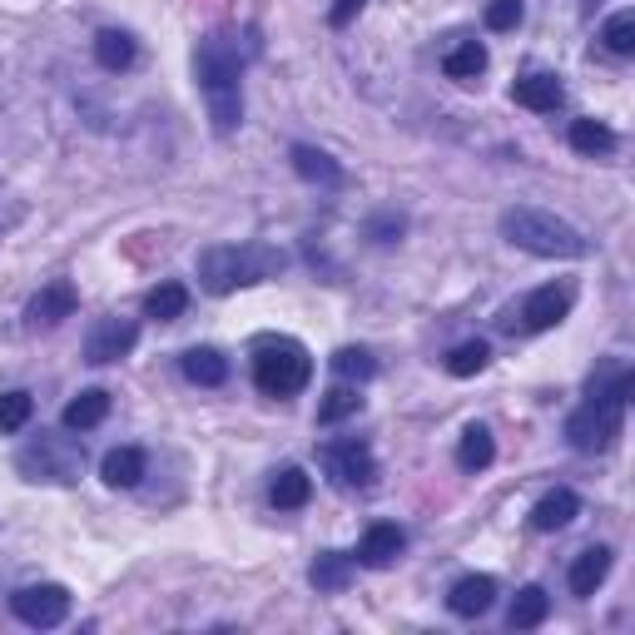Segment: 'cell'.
Here are the masks:
<instances>
[{
    "label": "cell",
    "mask_w": 635,
    "mask_h": 635,
    "mask_svg": "<svg viewBox=\"0 0 635 635\" xmlns=\"http://www.w3.org/2000/svg\"><path fill=\"white\" fill-rule=\"evenodd\" d=\"M566 139H571V149H575V154H611V149H615V129L611 125H601V119H571V134H566Z\"/></svg>",
    "instance_id": "obj_24"
},
{
    "label": "cell",
    "mask_w": 635,
    "mask_h": 635,
    "mask_svg": "<svg viewBox=\"0 0 635 635\" xmlns=\"http://www.w3.org/2000/svg\"><path fill=\"white\" fill-rule=\"evenodd\" d=\"M571 303H575L571 283H546V288H536V293L521 298L516 318H521L526 333H546V327H556L566 313H571ZM516 318H512V323H516Z\"/></svg>",
    "instance_id": "obj_9"
},
{
    "label": "cell",
    "mask_w": 635,
    "mask_h": 635,
    "mask_svg": "<svg viewBox=\"0 0 635 635\" xmlns=\"http://www.w3.org/2000/svg\"><path fill=\"white\" fill-rule=\"evenodd\" d=\"M492 456H496L492 432H486V427H466L462 442H456V466H462V472H482V466H492Z\"/></svg>",
    "instance_id": "obj_25"
},
{
    "label": "cell",
    "mask_w": 635,
    "mask_h": 635,
    "mask_svg": "<svg viewBox=\"0 0 635 635\" xmlns=\"http://www.w3.org/2000/svg\"><path fill=\"white\" fill-rule=\"evenodd\" d=\"M15 466L25 482H79V472H85V446L75 442V437H60V432H40L30 446H20L15 452Z\"/></svg>",
    "instance_id": "obj_6"
},
{
    "label": "cell",
    "mask_w": 635,
    "mask_h": 635,
    "mask_svg": "<svg viewBox=\"0 0 635 635\" xmlns=\"http://www.w3.org/2000/svg\"><path fill=\"white\" fill-rule=\"evenodd\" d=\"M402 546H407V531H402V526L377 521V526H367L363 541H357V561L373 566V571H383V566H392L397 556H402Z\"/></svg>",
    "instance_id": "obj_12"
},
{
    "label": "cell",
    "mask_w": 635,
    "mask_h": 635,
    "mask_svg": "<svg viewBox=\"0 0 635 635\" xmlns=\"http://www.w3.org/2000/svg\"><path fill=\"white\" fill-rule=\"evenodd\" d=\"M486 363H492V347H486L482 337H472V343L452 347V357H446V373H452V377H476Z\"/></svg>",
    "instance_id": "obj_29"
},
{
    "label": "cell",
    "mask_w": 635,
    "mask_h": 635,
    "mask_svg": "<svg viewBox=\"0 0 635 635\" xmlns=\"http://www.w3.org/2000/svg\"><path fill=\"white\" fill-rule=\"evenodd\" d=\"M189 308V288L184 283H159L144 293V313L159 318V323H174V318H184Z\"/></svg>",
    "instance_id": "obj_26"
},
{
    "label": "cell",
    "mask_w": 635,
    "mask_h": 635,
    "mask_svg": "<svg viewBox=\"0 0 635 635\" xmlns=\"http://www.w3.org/2000/svg\"><path fill=\"white\" fill-rule=\"evenodd\" d=\"M308 496H313V482H308L303 466H283V472H273V482H268V502H273L278 512H298V506H308Z\"/></svg>",
    "instance_id": "obj_18"
},
{
    "label": "cell",
    "mask_w": 635,
    "mask_h": 635,
    "mask_svg": "<svg viewBox=\"0 0 635 635\" xmlns=\"http://www.w3.org/2000/svg\"><path fill=\"white\" fill-rule=\"evenodd\" d=\"M109 417V392L105 387H89V392H79L75 402H65V417L60 422L69 427V432H89V427H99Z\"/></svg>",
    "instance_id": "obj_20"
},
{
    "label": "cell",
    "mask_w": 635,
    "mask_h": 635,
    "mask_svg": "<svg viewBox=\"0 0 635 635\" xmlns=\"http://www.w3.org/2000/svg\"><path fill=\"white\" fill-rule=\"evenodd\" d=\"M521 25V0H492L486 6V30H516Z\"/></svg>",
    "instance_id": "obj_34"
},
{
    "label": "cell",
    "mask_w": 635,
    "mask_h": 635,
    "mask_svg": "<svg viewBox=\"0 0 635 635\" xmlns=\"http://www.w3.org/2000/svg\"><path fill=\"white\" fill-rule=\"evenodd\" d=\"M357 10H363V0H333V10H327V25H333V30L353 25Z\"/></svg>",
    "instance_id": "obj_36"
},
{
    "label": "cell",
    "mask_w": 635,
    "mask_h": 635,
    "mask_svg": "<svg viewBox=\"0 0 635 635\" xmlns=\"http://www.w3.org/2000/svg\"><path fill=\"white\" fill-rule=\"evenodd\" d=\"M10 611H15L25 625H35V631H50V625H60L69 615V591H65V585H55V581L20 585V591L10 595Z\"/></svg>",
    "instance_id": "obj_7"
},
{
    "label": "cell",
    "mask_w": 635,
    "mask_h": 635,
    "mask_svg": "<svg viewBox=\"0 0 635 635\" xmlns=\"http://www.w3.org/2000/svg\"><path fill=\"white\" fill-rule=\"evenodd\" d=\"M283 263L288 258L268 244H218V248H204V254H198V283H204L214 298H224V293H234V288L278 278Z\"/></svg>",
    "instance_id": "obj_3"
},
{
    "label": "cell",
    "mask_w": 635,
    "mask_h": 635,
    "mask_svg": "<svg viewBox=\"0 0 635 635\" xmlns=\"http://www.w3.org/2000/svg\"><path fill=\"white\" fill-rule=\"evenodd\" d=\"M134 343H139L134 318H99V323L89 327V337H85V357L95 367H105V363H119V357L134 353Z\"/></svg>",
    "instance_id": "obj_8"
},
{
    "label": "cell",
    "mask_w": 635,
    "mask_h": 635,
    "mask_svg": "<svg viewBox=\"0 0 635 635\" xmlns=\"http://www.w3.org/2000/svg\"><path fill=\"white\" fill-rule=\"evenodd\" d=\"M323 466L337 476L343 486H373L377 482V456H373V446L367 442H333V446H323Z\"/></svg>",
    "instance_id": "obj_10"
},
{
    "label": "cell",
    "mask_w": 635,
    "mask_h": 635,
    "mask_svg": "<svg viewBox=\"0 0 635 635\" xmlns=\"http://www.w3.org/2000/svg\"><path fill=\"white\" fill-rule=\"evenodd\" d=\"M313 377V357L298 337H263L254 347V383L263 397H293Z\"/></svg>",
    "instance_id": "obj_5"
},
{
    "label": "cell",
    "mask_w": 635,
    "mask_h": 635,
    "mask_svg": "<svg viewBox=\"0 0 635 635\" xmlns=\"http://www.w3.org/2000/svg\"><path fill=\"white\" fill-rule=\"evenodd\" d=\"M496 601V581L492 575H462V581L446 591V611L462 615V621H476V615H486Z\"/></svg>",
    "instance_id": "obj_13"
},
{
    "label": "cell",
    "mask_w": 635,
    "mask_h": 635,
    "mask_svg": "<svg viewBox=\"0 0 635 635\" xmlns=\"http://www.w3.org/2000/svg\"><path fill=\"white\" fill-rule=\"evenodd\" d=\"M35 417V397L30 392H6L0 397V432H20Z\"/></svg>",
    "instance_id": "obj_33"
},
{
    "label": "cell",
    "mask_w": 635,
    "mask_h": 635,
    "mask_svg": "<svg viewBox=\"0 0 635 635\" xmlns=\"http://www.w3.org/2000/svg\"><path fill=\"white\" fill-rule=\"evenodd\" d=\"M575 516H581V496H575L571 486H556V492H546L541 502L531 506V526H536V531H566Z\"/></svg>",
    "instance_id": "obj_14"
},
{
    "label": "cell",
    "mask_w": 635,
    "mask_h": 635,
    "mask_svg": "<svg viewBox=\"0 0 635 635\" xmlns=\"http://www.w3.org/2000/svg\"><path fill=\"white\" fill-rule=\"evenodd\" d=\"M635 392V373L625 363H605L585 387V402L566 417V442L575 452H611L625 432V402Z\"/></svg>",
    "instance_id": "obj_1"
},
{
    "label": "cell",
    "mask_w": 635,
    "mask_h": 635,
    "mask_svg": "<svg viewBox=\"0 0 635 635\" xmlns=\"http://www.w3.org/2000/svg\"><path fill=\"white\" fill-rule=\"evenodd\" d=\"M179 367H184V377L198 387H218L228 377V357L214 353V347H189V353L179 357Z\"/></svg>",
    "instance_id": "obj_21"
},
{
    "label": "cell",
    "mask_w": 635,
    "mask_h": 635,
    "mask_svg": "<svg viewBox=\"0 0 635 635\" xmlns=\"http://www.w3.org/2000/svg\"><path fill=\"white\" fill-rule=\"evenodd\" d=\"M293 169L308 179V184H323V189H337L343 184V169H337V159L333 154H323V149H313V144H293Z\"/></svg>",
    "instance_id": "obj_19"
},
{
    "label": "cell",
    "mask_w": 635,
    "mask_h": 635,
    "mask_svg": "<svg viewBox=\"0 0 635 635\" xmlns=\"http://www.w3.org/2000/svg\"><path fill=\"white\" fill-rule=\"evenodd\" d=\"M353 575H357V561H353V556H343V551H323L313 566H308V581H313L323 595L347 591V585H353Z\"/></svg>",
    "instance_id": "obj_16"
},
{
    "label": "cell",
    "mask_w": 635,
    "mask_h": 635,
    "mask_svg": "<svg viewBox=\"0 0 635 635\" xmlns=\"http://www.w3.org/2000/svg\"><path fill=\"white\" fill-rule=\"evenodd\" d=\"M194 75L204 89L208 119L218 134H234L244 125V60H238L228 35H204L194 50Z\"/></svg>",
    "instance_id": "obj_2"
},
{
    "label": "cell",
    "mask_w": 635,
    "mask_h": 635,
    "mask_svg": "<svg viewBox=\"0 0 635 635\" xmlns=\"http://www.w3.org/2000/svg\"><path fill=\"white\" fill-rule=\"evenodd\" d=\"M75 308H79L75 283H69V278H55V283H45L35 298H30L25 323L30 327H55V323H65V318H75Z\"/></svg>",
    "instance_id": "obj_11"
},
{
    "label": "cell",
    "mask_w": 635,
    "mask_h": 635,
    "mask_svg": "<svg viewBox=\"0 0 635 635\" xmlns=\"http://www.w3.org/2000/svg\"><path fill=\"white\" fill-rule=\"evenodd\" d=\"M502 238L536 258H585V234L566 218L546 214V208H531V204H516L502 214Z\"/></svg>",
    "instance_id": "obj_4"
},
{
    "label": "cell",
    "mask_w": 635,
    "mask_h": 635,
    "mask_svg": "<svg viewBox=\"0 0 635 635\" xmlns=\"http://www.w3.org/2000/svg\"><path fill=\"white\" fill-rule=\"evenodd\" d=\"M134 55H139V50H134V40H129L125 30H99V35H95V60L105 69H129V65H134Z\"/></svg>",
    "instance_id": "obj_27"
},
{
    "label": "cell",
    "mask_w": 635,
    "mask_h": 635,
    "mask_svg": "<svg viewBox=\"0 0 635 635\" xmlns=\"http://www.w3.org/2000/svg\"><path fill=\"white\" fill-rule=\"evenodd\" d=\"M333 373L347 377V383H367V377H377V363L367 347H337L333 353Z\"/></svg>",
    "instance_id": "obj_30"
},
{
    "label": "cell",
    "mask_w": 635,
    "mask_h": 635,
    "mask_svg": "<svg viewBox=\"0 0 635 635\" xmlns=\"http://www.w3.org/2000/svg\"><path fill=\"white\" fill-rule=\"evenodd\" d=\"M402 214H377L373 224H367V234L377 238V244H397V238H402Z\"/></svg>",
    "instance_id": "obj_35"
},
{
    "label": "cell",
    "mask_w": 635,
    "mask_h": 635,
    "mask_svg": "<svg viewBox=\"0 0 635 635\" xmlns=\"http://www.w3.org/2000/svg\"><path fill=\"white\" fill-rule=\"evenodd\" d=\"M601 40H605L611 55H635V10H621V15L605 20Z\"/></svg>",
    "instance_id": "obj_32"
},
{
    "label": "cell",
    "mask_w": 635,
    "mask_h": 635,
    "mask_svg": "<svg viewBox=\"0 0 635 635\" xmlns=\"http://www.w3.org/2000/svg\"><path fill=\"white\" fill-rule=\"evenodd\" d=\"M357 407H363V397H357L353 387H327L323 402H318V422L333 427V422H343V417H353Z\"/></svg>",
    "instance_id": "obj_31"
},
{
    "label": "cell",
    "mask_w": 635,
    "mask_h": 635,
    "mask_svg": "<svg viewBox=\"0 0 635 635\" xmlns=\"http://www.w3.org/2000/svg\"><path fill=\"white\" fill-rule=\"evenodd\" d=\"M446 79H476L486 69V45H476V40H466V45H456L452 55L442 60Z\"/></svg>",
    "instance_id": "obj_28"
},
{
    "label": "cell",
    "mask_w": 635,
    "mask_h": 635,
    "mask_svg": "<svg viewBox=\"0 0 635 635\" xmlns=\"http://www.w3.org/2000/svg\"><path fill=\"white\" fill-rule=\"evenodd\" d=\"M605 575H611V551H605V546H585L571 561V595H581V601L595 595Z\"/></svg>",
    "instance_id": "obj_17"
},
{
    "label": "cell",
    "mask_w": 635,
    "mask_h": 635,
    "mask_svg": "<svg viewBox=\"0 0 635 635\" xmlns=\"http://www.w3.org/2000/svg\"><path fill=\"white\" fill-rule=\"evenodd\" d=\"M546 611H551V595H546L541 585H521L506 621H512V631H536V625L546 621Z\"/></svg>",
    "instance_id": "obj_23"
},
{
    "label": "cell",
    "mask_w": 635,
    "mask_h": 635,
    "mask_svg": "<svg viewBox=\"0 0 635 635\" xmlns=\"http://www.w3.org/2000/svg\"><path fill=\"white\" fill-rule=\"evenodd\" d=\"M99 476H105L109 486H139L144 452H139V446H115V452H105V462H99Z\"/></svg>",
    "instance_id": "obj_22"
},
{
    "label": "cell",
    "mask_w": 635,
    "mask_h": 635,
    "mask_svg": "<svg viewBox=\"0 0 635 635\" xmlns=\"http://www.w3.org/2000/svg\"><path fill=\"white\" fill-rule=\"evenodd\" d=\"M561 95H566V89H561V79H556V75H521V79L512 85V99H516V105H521V109H536V115H551V109L561 105Z\"/></svg>",
    "instance_id": "obj_15"
}]
</instances>
